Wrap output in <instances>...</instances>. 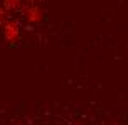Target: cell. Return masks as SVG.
Listing matches in <instances>:
<instances>
[{"label":"cell","instance_id":"obj_1","mask_svg":"<svg viewBox=\"0 0 128 125\" xmlns=\"http://www.w3.org/2000/svg\"><path fill=\"white\" fill-rule=\"evenodd\" d=\"M24 15H25V19L28 20L30 24H40L43 19V10L40 5L37 4H30L25 7L24 10Z\"/></svg>","mask_w":128,"mask_h":125},{"label":"cell","instance_id":"obj_2","mask_svg":"<svg viewBox=\"0 0 128 125\" xmlns=\"http://www.w3.org/2000/svg\"><path fill=\"white\" fill-rule=\"evenodd\" d=\"M4 39L8 43H17L20 39V25L17 22H7L4 27Z\"/></svg>","mask_w":128,"mask_h":125},{"label":"cell","instance_id":"obj_3","mask_svg":"<svg viewBox=\"0 0 128 125\" xmlns=\"http://www.w3.org/2000/svg\"><path fill=\"white\" fill-rule=\"evenodd\" d=\"M0 4L4 7H7V9H15V7L22 5V0H0Z\"/></svg>","mask_w":128,"mask_h":125},{"label":"cell","instance_id":"obj_4","mask_svg":"<svg viewBox=\"0 0 128 125\" xmlns=\"http://www.w3.org/2000/svg\"><path fill=\"white\" fill-rule=\"evenodd\" d=\"M4 19V5L0 4V20Z\"/></svg>","mask_w":128,"mask_h":125}]
</instances>
